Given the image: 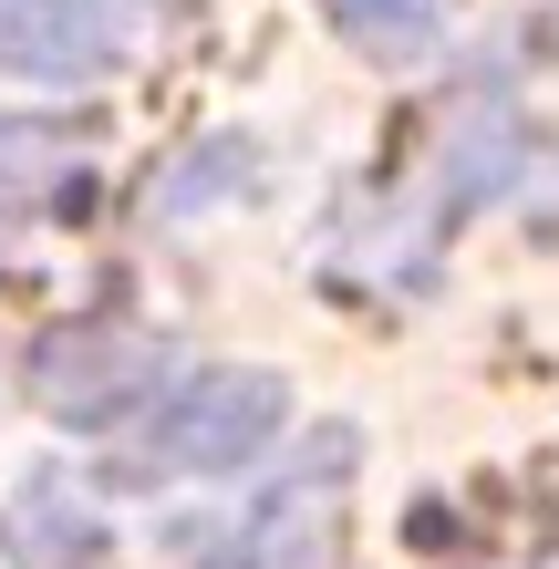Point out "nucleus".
Segmentation results:
<instances>
[{
	"instance_id": "obj_1",
	"label": "nucleus",
	"mask_w": 559,
	"mask_h": 569,
	"mask_svg": "<svg viewBox=\"0 0 559 569\" xmlns=\"http://www.w3.org/2000/svg\"><path fill=\"white\" fill-rule=\"evenodd\" d=\"M280 383L270 373H239V362H218V373H177L167 393H146L136 405V435H124V477H218V466H249L259 446L280 435Z\"/></svg>"
},
{
	"instance_id": "obj_2",
	"label": "nucleus",
	"mask_w": 559,
	"mask_h": 569,
	"mask_svg": "<svg viewBox=\"0 0 559 569\" xmlns=\"http://www.w3.org/2000/svg\"><path fill=\"white\" fill-rule=\"evenodd\" d=\"M342 466H352V435H311L301 466H280V487L239 518L208 569H332V539H342Z\"/></svg>"
},
{
	"instance_id": "obj_3",
	"label": "nucleus",
	"mask_w": 559,
	"mask_h": 569,
	"mask_svg": "<svg viewBox=\"0 0 559 569\" xmlns=\"http://www.w3.org/2000/svg\"><path fill=\"white\" fill-rule=\"evenodd\" d=\"M31 393H42L62 425H124L156 393V342L146 331H114V321L52 331V342L31 352Z\"/></svg>"
},
{
	"instance_id": "obj_4",
	"label": "nucleus",
	"mask_w": 559,
	"mask_h": 569,
	"mask_svg": "<svg viewBox=\"0 0 559 569\" xmlns=\"http://www.w3.org/2000/svg\"><path fill=\"white\" fill-rule=\"evenodd\" d=\"M114 52L104 0H0V73L21 83H93Z\"/></svg>"
},
{
	"instance_id": "obj_5",
	"label": "nucleus",
	"mask_w": 559,
	"mask_h": 569,
	"mask_svg": "<svg viewBox=\"0 0 559 569\" xmlns=\"http://www.w3.org/2000/svg\"><path fill=\"white\" fill-rule=\"evenodd\" d=\"M11 549H21V569H93V518L73 508L62 487H31L21 508H11Z\"/></svg>"
},
{
	"instance_id": "obj_6",
	"label": "nucleus",
	"mask_w": 559,
	"mask_h": 569,
	"mask_svg": "<svg viewBox=\"0 0 559 569\" xmlns=\"http://www.w3.org/2000/svg\"><path fill=\"white\" fill-rule=\"evenodd\" d=\"M332 21H342L363 52H383V62H415V52L446 31V0H332Z\"/></svg>"
},
{
	"instance_id": "obj_7",
	"label": "nucleus",
	"mask_w": 559,
	"mask_h": 569,
	"mask_svg": "<svg viewBox=\"0 0 559 569\" xmlns=\"http://www.w3.org/2000/svg\"><path fill=\"white\" fill-rule=\"evenodd\" d=\"M42 177H52V146H42V136H21V124H0V208L42 197Z\"/></svg>"
}]
</instances>
